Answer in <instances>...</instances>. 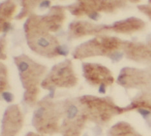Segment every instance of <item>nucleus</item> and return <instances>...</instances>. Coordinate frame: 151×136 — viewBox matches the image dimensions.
<instances>
[{
	"label": "nucleus",
	"instance_id": "5",
	"mask_svg": "<svg viewBox=\"0 0 151 136\" xmlns=\"http://www.w3.org/2000/svg\"><path fill=\"white\" fill-rule=\"evenodd\" d=\"M79 114H80V110L77 105L74 104L67 105L65 109V117L67 120L74 121L79 116Z\"/></svg>",
	"mask_w": 151,
	"mask_h": 136
},
{
	"label": "nucleus",
	"instance_id": "3",
	"mask_svg": "<svg viewBox=\"0 0 151 136\" xmlns=\"http://www.w3.org/2000/svg\"><path fill=\"white\" fill-rule=\"evenodd\" d=\"M23 117L18 106L12 105L6 110L3 120L2 136H16L21 130Z\"/></svg>",
	"mask_w": 151,
	"mask_h": 136
},
{
	"label": "nucleus",
	"instance_id": "8",
	"mask_svg": "<svg viewBox=\"0 0 151 136\" xmlns=\"http://www.w3.org/2000/svg\"><path fill=\"white\" fill-rule=\"evenodd\" d=\"M29 64L27 63L26 62H21L19 63L18 67H19V70L20 72H25V71L29 69Z\"/></svg>",
	"mask_w": 151,
	"mask_h": 136
},
{
	"label": "nucleus",
	"instance_id": "11",
	"mask_svg": "<svg viewBox=\"0 0 151 136\" xmlns=\"http://www.w3.org/2000/svg\"><path fill=\"white\" fill-rule=\"evenodd\" d=\"M105 86L104 84H101L100 87H99V92L100 93H105Z\"/></svg>",
	"mask_w": 151,
	"mask_h": 136
},
{
	"label": "nucleus",
	"instance_id": "6",
	"mask_svg": "<svg viewBox=\"0 0 151 136\" xmlns=\"http://www.w3.org/2000/svg\"><path fill=\"white\" fill-rule=\"evenodd\" d=\"M37 43L39 46L43 47V48H47L50 45V42L45 37H41L37 41Z\"/></svg>",
	"mask_w": 151,
	"mask_h": 136
},
{
	"label": "nucleus",
	"instance_id": "2",
	"mask_svg": "<svg viewBox=\"0 0 151 136\" xmlns=\"http://www.w3.org/2000/svg\"><path fill=\"white\" fill-rule=\"evenodd\" d=\"M82 102L88 108L92 116L96 121L106 123L111 120L112 115L122 112V108L116 107L111 102L99 98L85 97Z\"/></svg>",
	"mask_w": 151,
	"mask_h": 136
},
{
	"label": "nucleus",
	"instance_id": "1",
	"mask_svg": "<svg viewBox=\"0 0 151 136\" xmlns=\"http://www.w3.org/2000/svg\"><path fill=\"white\" fill-rule=\"evenodd\" d=\"M52 103H43L34 112L33 123L40 132L52 134L58 130L59 112Z\"/></svg>",
	"mask_w": 151,
	"mask_h": 136
},
{
	"label": "nucleus",
	"instance_id": "13",
	"mask_svg": "<svg viewBox=\"0 0 151 136\" xmlns=\"http://www.w3.org/2000/svg\"><path fill=\"white\" fill-rule=\"evenodd\" d=\"M49 3H50L49 1H43L41 3L40 6H42V7H47V6L49 5V4H50Z\"/></svg>",
	"mask_w": 151,
	"mask_h": 136
},
{
	"label": "nucleus",
	"instance_id": "4",
	"mask_svg": "<svg viewBox=\"0 0 151 136\" xmlns=\"http://www.w3.org/2000/svg\"><path fill=\"white\" fill-rule=\"evenodd\" d=\"M109 136H141L128 123L121 122L111 128Z\"/></svg>",
	"mask_w": 151,
	"mask_h": 136
},
{
	"label": "nucleus",
	"instance_id": "15",
	"mask_svg": "<svg viewBox=\"0 0 151 136\" xmlns=\"http://www.w3.org/2000/svg\"><path fill=\"white\" fill-rule=\"evenodd\" d=\"M27 136H42V135L35 134H34V133H29V134H27Z\"/></svg>",
	"mask_w": 151,
	"mask_h": 136
},
{
	"label": "nucleus",
	"instance_id": "14",
	"mask_svg": "<svg viewBox=\"0 0 151 136\" xmlns=\"http://www.w3.org/2000/svg\"><path fill=\"white\" fill-rule=\"evenodd\" d=\"M4 29H5V31H6V30H8L9 29V25L8 23H5L4 25Z\"/></svg>",
	"mask_w": 151,
	"mask_h": 136
},
{
	"label": "nucleus",
	"instance_id": "12",
	"mask_svg": "<svg viewBox=\"0 0 151 136\" xmlns=\"http://www.w3.org/2000/svg\"><path fill=\"white\" fill-rule=\"evenodd\" d=\"M98 16V15L97 13H92V14H91L89 15V17H90L91 19H95V20L97 19Z\"/></svg>",
	"mask_w": 151,
	"mask_h": 136
},
{
	"label": "nucleus",
	"instance_id": "7",
	"mask_svg": "<svg viewBox=\"0 0 151 136\" xmlns=\"http://www.w3.org/2000/svg\"><path fill=\"white\" fill-rule=\"evenodd\" d=\"M57 52L60 54V55H63V56H66L68 52V50L67 49V47L66 46H59L57 47L56 49Z\"/></svg>",
	"mask_w": 151,
	"mask_h": 136
},
{
	"label": "nucleus",
	"instance_id": "10",
	"mask_svg": "<svg viewBox=\"0 0 151 136\" xmlns=\"http://www.w3.org/2000/svg\"><path fill=\"white\" fill-rule=\"evenodd\" d=\"M123 57V54L122 53H119V52H116L115 54H113V55L111 56V58L112 60L114 61H119V59H121Z\"/></svg>",
	"mask_w": 151,
	"mask_h": 136
},
{
	"label": "nucleus",
	"instance_id": "9",
	"mask_svg": "<svg viewBox=\"0 0 151 136\" xmlns=\"http://www.w3.org/2000/svg\"><path fill=\"white\" fill-rule=\"evenodd\" d=\"M2 96L6 102H11L13 100L12 94L8 92H4L2 94Z\"/></svg>",
	"mask_w": 151,
	"mask_h": 136
}]
</instances>
